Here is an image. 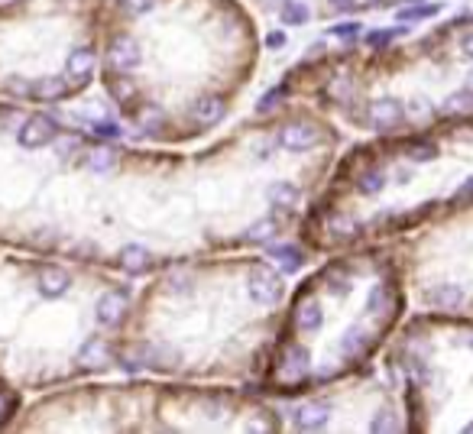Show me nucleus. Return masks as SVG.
<instances>
[{
	"label": "nucleus",
	"mask_w": 473,
	"mask_h": 434,
	"mask_svg": "<svg viewBox=\"0 0 473 434\" xmlns=\"http://www.w3.org/2000/svg\"><path fill=\"white\" fill-rule=\"evenodd\" d=\"M250 298L256 305H275L283 298V279L269 266H253L250 269Z\"/></svg>",
	"instance_id": "obj_1"
},
{
	"label": "nucleus",
	"mask_w": 473,
	"mask_h": 434,
	"mask_svg": "<svg viewBox=\"0 0 473 434\" xmlns=\"http://www.w3.org/2000/svg\"><path fill=\"white\" fill-rule=\"evenodd\" d=\"M16 139H20V146H26V149H39V146H46L55 139V120L52 117H30V120L20 127V133H16Z\"/></svg>",
	"instance_id": "obj_2"
},
{
	"label": "nucleus",
	"mask_w": 473,
	"mask_h": 434,
	"mask_svg": "<svg viewBox=\"0 0 473 434\" xmlns=\"http://www.w3.org/2000/svg\"><path fill=\"white\" fill-rule=\"evenodd\" d=\"M318 137H321V130L314 127V123L295 120V123H289V127H283L279 143H283L285 149H292V153H305V149H312V146L318 143Z\"/></svg>",
	"instance_id": "obj_3"
},
{
	"label": "nucleus",
	"mask_w": 473,
	"mask_h": 434,
	"mask_svg": "<svg viewBox=\"0 0 473 434\" xmlns=\"http://www.w3.org/2000/svg\"><path fill=\"white\" fill-rule=\"evenodd\" d=\"M308 366H312V360H308L305 347H292V350L279 360V370H275V376H279V382H283V386H298V382L308 376Z\"/></svg>",
	"instance_id": "obj_4"
},
{
	"label": "nucleus",
	"mask_w": 473,
	"mask_h": 434,
	"mask_svg": "<svg viewBox=\"0 0 473 434\" xmlns=\"http://www.w3.org/2000/svg\"><path fill=\"white\" fill-rule=\"evenodd\" d=\"M425 302L438 312H457V308H464V289L454 282H438L425 292Z\"/></svg>",
	"instance_id": "obj_5"
},
{
	"label": "nucleus",
	"mask_w": 473,
	"mask_h": 434,
	"mask_svg": "<svg viewBox=\"0 0 473 434\" xmlns=\"http://www.w3.org/2000/svg\"><path fill=\"white\" fill-rule=\"evenodd\" d=\"M98 324L104 328H117L123 318H127V295L123 292H107V295L98 298Z\"/></svg>",
	"instance_id": "obj_6"
},
{
	"label": "nucleus",
	"mask_w": 473,
	"mask_h": 434,
	"mask_svg": "<svg viewBox=\"0 0 473 434\" xmlns=\"http://www.w3.org/2000/svg\"><path fill=\"white\" fill-rule=\"evenodd\" d=\"M110 65H114L117 72H130L139 65V42L130 36H117L114 42H110Z\"/></svg>",
	"instance_id": "obj_7"
},
{
	"label": "nucleus",
	"mask_w": 473,
	"mask_h": 434,
	"mask_svg": "<svg viewBox=\"0 0 473 434\" xmlns=\"http://www.w3.org/2000/svg\"><path fill=\"white\" fill-rule=\"evenodd\" d=\"M405 120V107L399 104L396 98H380L373 107H370V123L380 130H392Z\"/></svg>",
	"instance_id": "obj_8"
},
{
	"label": "nucleus",
	"mask_w": 473,
	"mask_h": 434,
	"mask_svg": "<svg viewBox=\"0 0 473 434\" xmlns=\"http://www.w3.org/2000/svg\"><path fill=\"white\" fill-rule=\"evenodd\" d=\"M69 273L65 269H59V266H49V269H42L39 273V292L46 298H62L65 292H69Z\"/></svg>",
	"instance_id": "obj_9"
},
{
	"label": "nucleus",
	"mask_w": 473,
	"mask_h": 434,
	"mask_svg": "<svg viewBox=\"0 0 473 434\" xmlns=\"http://www.w3.org/2000/svg\"><path fill=\"white\" fill-rule=\"evenodd\" d=\"M328 425V405L321 402H305L295 411V428L302 431H318V428Z\"/></svg>",
	"instance_id": "obj_10"
},
{
	"label": "nucleus",
	"mask_w": 473,
	"mask_h": 434,
	"mask_svg": "<svg viewBox=\"0 0 473 434\" xmlns=\"http://www.w3.org/2000/svg\"><path fill=\"white\" fill-rule=\"evenodd\" d=\"M191 117H195V123H201V127H211V123H217L224 117V101L214 98V94L198 98L191 104Z\"/></svg>",
	"instance_id": "obj_11"
},
{
	"label": "nucleus",
	"mask_w": 473,
	"mask_h": 434,
	"mask_svg": "<svg viewBox=\"0 0 473 434\" xmlns=\"http://www.w3.org/2000/svg\"><path fill=\"white\" fill-rule=\"evenodd\" d=\"M149 263H153V256H149V250L139 246V244H130V246H123V250H120V266L127 269V273H133V275L146 273Z\"/></svg>",
	"instance_id": "obj_12"
},
{
	"label": "nucleus",
	"mask_w": 473,
	"mask_h": 434,
	"mask_svg": "<svg viewBox=\"0 0 473 434\" xmlns=\"http://www.w3.org/2000/svg\"><path fill=\"white\" fill-rule=\"evenodd\" d=\"M65 72H69V78H75V81L88 78L94 72V52L88 46L75 49V52L69 55V62H65Z\"/></svg>",
	"instance_id": "obj_13"
},
{
	"label": "nucleus",
	"mask_w": 473,
	"mask_h": 434,
	"mask_svg": "<svg viewBox=\"0 0 473 434\" xmlns=\"http://www.w3.org/2000/svg\"><path fill=\"white\" fill-rule=\"evenodd\" d=\"M321 321H324V314H321V305L314 302V298H308L305 305L298 308V314H295V324H298L302 334H318Z\"/></svg>",
	"instance_id": "obj_14"
},
{
	"label": "nucleus",
	"mask_w": 473,
	"mask_h": 434,
	"mask_svg": "<svg viewBox=\"0 0 473 434\" xmlns=\"http://www.w3.org/2000/svg\"><path fill=\"white\" fill-rule=\"evenodd\" d=\"M107 360H110V347H107L101 337L84 341V347L78 350V363H81V366H104Z\"/></svg>",
	"instance_id": "obj_15"
},
{
	"label": "nucleus",
	"mask_w": 473,
	"mask_h": 434,
	"mask_svg": "<svg viewBox=\"0 0 473 434\" xmlns=\"http://www.w3.org/2000/svg\"><path fill=\"white\" fill-rule=\"evenodd\" d=\"M33 94H36L39 101H59L69 94V81L59 75H49V78H39L36 84H33Z\"/></svg>",
	"instance_id": "obj_16"
},
{
	"label": "nucleus",
	"mask_w": 473,
	"mask_h": 434,
	"mask_svg": "<svg viewBox=\"0 0 473 434\" xmlns=\"http://www.w3.org/2000/svg\"><path fill=\"white\" fill-rule=\"evenodd\" d=\"M370 343H373V337H370L367 328H351L341 341V350L347 353V357H363V353L370 350Z\"/></svg>",
	"instance_id": "obj_17"
},
{
	"label": "nucleus",
	"mask_w": 473,
	"mask_h": 434,
	"mask_svg": "<svg viewBox=\"0 0 473 434\" xmlns=\"http://www.w3.org/2000/svg\"><path fill=\"white\" fill-rule=\"evenodd\" d=\"M269 205H275L279 211H292L295 207V201H298V188L295 185H289V182H275V185H269Z\"/></svg>",
	"instance_id": "obj_18"
},
{
	"label": "nucleus",
	"mask_w": 473,
	"mask_h": 434,
	"mask_svg": "<svg viewBox=\"0 0 473 434\" xmlns=\"http://www.w3.org/2000/svg\"><path fill=\"white\" fill-rule=\"evenodd\" d=\"M269 256L283 266V273H295L305 263V253L298 250V246H269Z\"/></svg>",
	"instance_id": "obj_19"
},
{
	"label": "nucleus",
	"mask_w": 473,
	"mask_h": 434,
	"mask_svg": "<svg viewBox=\"0 0 473 434\" xmlns=\"http://www.w3.org/2000/svg\"><path fill=\"white\" fill-rule=\"evenodd\" d=\"M182 363V353L176 347H149V366L156 370H176Z\"/></svg>",
	"instance_id": "obj_20"
},
{
	"label": "nucleus",
	"mask_w": 473,
	"mask_h": 434,
	"mask_svg": "<svg viewBox=\"0 0 473 434\" xmlns=\"http://www.w3.org/2000/svg\"><path fill=\"white\" fill-rule=\"evenodd\" d=\"M328 234L341 236V240H343V236H353V234H357V221H353L347 211H334L328 217Z\"/></svg>",
	"instance_id": "obj_21"
},
{
	"label": "nucleus",
	"mask_w": 473,
	"mask_h": 434,
	"mask_svg": "<svg viewBox=\"0 0 473 434\" xmlns=\"http://www.w3.org/2000/svg\"><path fill=\"white\" fill-rule=\"evenodd\" d=\"M444 110L454 117H470L473 114V91H457L444 101Z\"/></svg>",
	"instance_id": "obj_22"
},
{
	"label": "nucleus",
	"mask_w": 473,
	"mask_h": 434,
	"mask_svg": "<svg viewBox=\"0 0 473 434\" xmlns=\"http://www.w3.org/2000/svg\"><path fill=\"white\" fill-rule=\"evenodd\" d=\"M405 156H409L412 162H428V159H435L438 156V146L428 143V139H412V143L405 146Z\"/></svg>",
	"instance_id": "obj_23"
},
{
	"label": "nucleus",
	"mask_w": 473,
	"mask_h": 434,
	"mask_svg": "<svg viewBox=\"0 0 473 434\" xmlns=\"http://www.w3.org/2000/svg\"><path fill=\"white\" fill-rule=\"evenodd\" d=\"M279 234V221H260V224H253L250 230H246V240H253V244H269L273 236Z\"/></svg>",
	"instance_id": "obj_24"
},
{
	"label": "nucleus",
	"mask_w": 473,
	"mask_h": 434,
	"mask_svg": "<svg viewBox=\"0 0 473 434\" xmlns=\"http://www.w3.org/2000/svg\"><path fill=\"white\" fill-rule=\"evenodd\" d=\"M382 185H386V176H382L380 169H370V172H363V176H360L357 188H360V195H380Z\"/></svg>",
	"instance_id": "obj_25"
},
{
	"label": "nucleus",
	"mask_w": 473,
	"mask_h": 434,
	"mask_svg": "<svg viewBox=\"0 0 473 434\" xmlns=\"http://www.w3.org/2000/svg\"><path fill=\"white\" fill-rule=\"evenodd\" d=\"M308 4H302V0H289V4H285L283 7V20L285 23H295V26H302V23H308Z\"/></svg>",
	"instance_id": "obj_26"
},
{
	"label": "nucleus",
	"mask_w": 473,
	"mask_h": 434,
	"mask_svg": "<svg viewBox=\"0 0 473 434\" xmlns=\"http://www.w3.org/2000/svg\"><path fill=\"white\" fill-rule=\"evenodd\" d=\"M389 302H392V295H389L386 285H376V289L370 292V298H367V305H370V312H373V314H389Z\"/></svg>",
	"instance_id": "obj_27"
},
{
	"label": "nucleus",
	"mask_w": 473,
	"mask_h": 434,
	"mask_svg": "<svg viewBox=\"0 0 473 434\" xmlns=\"http://www.w3.org/2000/svg\"><path fill=\"white\" fill-rule=\"evenodd\" d=\"M114 149H107V146H101V149H94L91 156H88V166L94 169V172H107V169L114 166Z\"/></svg>",
	"instance_id": "obj_28"
},
{
	"label": "nucleus",
	"mask_w": 473,
	"mask_h": 434,
	"mask_svg": "<svg viewBox=\"0 0 473 434\" xmlns=\"http://www.w3.org/2000/svg\"><path fill=\"white\" fill-rule=\"evenodd\" d=\"M283 98H285V88H273V91H266L260 98V104H256V114H269V110H273Z\"/></svg>",
	"instance_id": "obj_29"
},
{
	"label": "nucleus",
	"mask_w": 473,
	"mask_h": 434,
	"mask_svg": "<svg viewBox=\"0 0 473 434\" xmlns=\"http://www.w3.org/2000/svg\"><path fill=\"white\" fill-rule=\"evenodd\" d=\"M396 428H399V421L392 418L389 411H380L376 421H370V431H396Z\"/></svg>",
	"instance_id": "obj_30"
},
{
	"label": "nucleus",
	"mask_w": 473,
	"mask_h": 434,
	"mask_svg": "<svg viewBox=\"0 0 473 434\" xmlns=\"http://www.w3.org/2000/svg\"><path fill=\"white\" fill-rule=\"evenodd\" d=\"M357 30H360L357 23H341V26H334V30H331V36L341 39V42H353V39H357Z\"/></svg>",
	"instance_id": "obj_31"
},
{
	"label": "nucleus",
	"mask_w": 473,
	"mask_h": 434,
	"mask_svg": "<svg viewBox=\"0 0 473 434\" xmlns=\"http://www.w3.org/2000/svg\"><path fill=\"white\" fill-rule=\"evenodd\" d=\"M399 33H402V30H382V33H370V36H367V42H370V46H386V42H389V39H396Z\"/></svg>",
	"instance_id": "obj_32"
},
{
	"label": "nucleus",
	"mask_w": 473,
	"mask_h": 434,
	"mask_svg": "<svg viewBox=\"0 0 473 434\" xmlns=\"http://www.w3.org/2000/svg\"><path fill=\"white\" fill-rule=\"evenodd\" d=\"M435 13H438V4H428V7L402 10V20H415V16H435Z\"/></svg>",
	"instance_id": "obj_33"
},
{
	"label": "nucleus",
	"mask_w": 473,
	"mask_h": 434,
	"mask_svg": "<svg viewBox=\"0 0 473 434\" xmlns=\"http://www.w3.org/2000/svg\"><path fill=\"white\" fill-rule=\"evenodd\" d=\"M328 285H331V292H334V295H343V292H351V289H347L351 282L343 279L341 273H331V275H328Z\"/></svg>",
	"instance_id": "obj_34"
},
{
	"label": "nucleus",
	"mask_w": 473,
	"mask_h": 434,
	"mask_svg": "<svg viewBox=\"0 0 473 434\" xmlns=\"http://www.w3.org/2000/svg\"><path fill=\"white\" fill-rule=\"evenodd\" d=\"M94 133L110 139V137H120V127H117V123H94Z\"/></svg>",
	"instance_id": "obj_35"
},
{
	"label": "nucleus",
	"mask_w": 473,
	"mask_h": 434,
	"mask_svg": "<svg viewBox=\"0 0 473 434\" xmlns=\"http://www.w3.org/2000/svg\"><path fill=\"white\" fill-rule=\"evenodd\" d=\"M153 4L156 0H127V10H130V13H149Z\"/></svg>",
	"instance_id": "obj_36"
},
{
	"label": "nucleus",
	"mask_w": 473,
	"mask_h": 434,
	"mask_svg": "<svg viewBox=\"0 0 473 434\" xmlns=\"http://www.w3.org/2000/svg\"><path fill=\"white\" fill-rule=\"evenodd\" d=\"M110 91H114L120 101H127V98L133 94V84H127V81H114V84H110Z\"/></svg>",
	"instance_id": "obj_37"
},
{
	"label": "nucleus",
	"mask_w": 473,
	"mask_h": 434,
	"mask_svg": "<svg viewBox=\"0 0 473 434\" xmlns=\"http://www.w3.org/2000/svg\"><path fill=\"white\" fill-rule=\"evenodd\" d=\"M353 7H357V0H331V10H337V13H347Z\"/></svg>",
	"instance_id": "obj_38"
},
{
	"label": "nucleus",
	"mask_w": 473,
	"mask_h": 434,
	"mask_svg": "<svg viewBox=\"0 0 473 434\" xmlns=\"http://www.w3.org/2000/svg\"><path fill=\"white\" fill-rule=\"evenodd\" d=\"M457 201H473V178L464 185V188L457 191Z\"/></svg>",
	"instance_id": "obj_39"
},
{
	"label": "nucleus",
	"mask_w": 473,
	"mask_h": 434,
	"mask_svg": "<svg viewBox=\"0 0 473 434\" xmlns=\"http://www.w3.org/2000/svg\"><path fill=\"white\" fill-rule=\"evenodd\" d=\"M460 46H464V55H470V59H473V33H467Z\"/></svg>",
	"instance_id": "obj_40"
},
{
	"label": "nucleus",
	"mask_w": 473,
	"mask_h": 434,
	"mask_svg": "<svg viewBox=\"0 0 473 434\" xmlns=\"http://www.w3.org/2000/svg\"><path fill=\"white\" fill-rule=\"evenodd\" d=\"M266 42H269V46H283L285 36H283V33H273V36H266Z\"/></svg>",
	"instance_id": "obj_41"
},
{
	"label": "nucleus",
	"mask_w": 473,
	"mask_h": 434,
	"mask_svg": "<svg viewBox=\"0 0 473 434\" xmlns=\"http://www.w3.org/2000/svg\"><path fill=\"white\" fill-rule=\"evenodd\" d=\"M7 409H10V402H7V392H4V389H0V418H4V415H7Z\"/></svg>",
	"instance_id": "obj_42"
},
{
	"label": "nucleus",
	"mask_w": 473,
	"mask_h": 434,
	"mask_svg": "<svg viewBox=\"0 0 473 434\" xmlns=\"http://www.w3.org/2000/svg\"><path fill=\"white\" fill-rule=\"evenodd\" d=\"M467 431H470V434H473V421H470V425H467Z\"/></svg>",
	"instance_id": "obj_43"
},
{
	"label": "nucleus",
	"mask_w": 473,
	"mask_h": 434,
	"mask_svg": "<svg viewBox=\"0 0 473 434\" xmlns=\"http://www.w3.org/2000/svg\"><path fill=\"white\" fill-rule=\"evenodd\" d=\"M470 84H473V72H470Z\"/></svg>",
	"instance_id": "obj_44"
},
{
	"label": "nucleus",
	"mask_w": 473,
	"mask_h": 434,
	"mask_svg": "<svg viewBox=\"0 0 473 434\" xmlns=\"http://www.w3.org/2000/svg\"><path fill=\"white\" fill-rule=\"evenodd\" d=\"M470 347H473V334H470Z\"/></svg>",
	"instance_id": "obj_45"
}]
</instances>
